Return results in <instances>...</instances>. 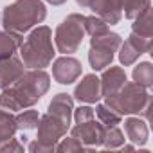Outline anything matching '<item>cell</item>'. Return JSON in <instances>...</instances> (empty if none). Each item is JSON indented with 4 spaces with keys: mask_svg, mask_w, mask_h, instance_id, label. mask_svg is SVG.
I'll use <instances>...</instances> for the list:
<instances>
[{
    "mask_svg": "<svg viewBox=\"0 0 153 153\" xmlns=\"http://www.w3.org/2000/svg\"><path fill=\"white\" fill-rule=\"evenodd\" d=\"M51 88V76L43 68H29L0 94V108L9 112L34 106Z\"/></svg>",
    "mask_w": 153,
    "mask_h": 153,
    "instance_id": "obj_1",
    "label": "cell"
},
{
    "mask_svg": "<svg viewBox=\"0 0 153 153\" xmlns=\"http://www.w3.org/2000/svg\"><path fill=\"white\" fill-rule=\"evenodd\" d=\"M47 16V7L42 0H15L2 11V25L6 31L20 33L42 24Z\"/></svg>",
    "mask_w": 153,
    "mask_h": 153,
    "instance_id": "obj_2",
    "label": "cell"
},
{
    "mask_svg": "<svg viewBox=\"0 0 153 153\" xmlns=\"http://www.w3.org/2000/svg\"><path fill=\"white\" fill-rule=\"evenodd\" d=\"M52 31L47 25H38L20 45V56L25 68H45L54 59Z\"/></svg>",
    "mask_w": 153,
    "mask_h": 153,
    "instance_id": "obj_3",
    "label": "cell"
},
{
    "mask_svg": "<svg viewBox=\"0 0 153 153\" xmlns=\"http://www.w3.org/2000/svg\"><path fill=\"white\" fill-rule=\"evenodd\" d=\"M105 105L108 108H112L114 112H117L119 115H149L151 110V96L148 94V88H144L142 85L135 83V81H126L123 85V88L110 96L105 97Z\"/></svg>",
    "mask_w": 153,
    "mask_h": 153,
    "instance_id": "obj_4",
    "label": "cell"
},
{
    "mask_svg": "<svg viewBox=\"0 0 153 153\" xmlns=\"http://www.w3.org/2000/svg\"><path fill=\"white\" fill-rule=\"evenodd\" d=\"M85 16L79 13H72L68 15L58 27L54 33V43L58 52L61 54H74L78 52V49L83 43L85 38Z\"/></svg>",
    "mask_w": 153,
    "mask_h": 153,
    "instance_id": "obj_5",
    "label": "cell"
},
{
    "mask_svg": "<svg viewBox=\"0 0 153 153\" xmlns=\"http://www.w3.org/2000/svg\"><path fill=\"white\" fill-rule=\"evenodd\" d=\"M38 135H36V140L49 146V148H54L58 140H61V137L67 135L70 124L65 123L63 119H59L58 115L47 112L45 115L40 117L38 121Z\"/></svg>",
    "mask_w": 153,
    "mask_h": 153,
    "instance_id": "obj_6",
    "label": "cell"
},
{
    "mask_svg": "<svg viewBox=\"0 0 153 153\" xmlns=\"http://www.w3.org/2000/svg\"><path fill=\"white\" fill-rule=\"evenodd\" d=\"M83 72V65L79 59H76L68 54L58 58L52 61V78L54 81H58L59 85H70L81 76Z\"/></svg>",
    "mask_w": 153,
    "mask_h": 153,
    "instance_id": "obj_7",
    "label": "cell"
},
{
    "mask_svg": "<svg viewBox=\"0 0 153 153\" xmlns=\"http://www.w3.org/2000/svg\"><path fill=\"white\" fill-rule=\"evenodd\" d=\"M70 135L76 137L87 148H97V146H103L105 126L94 119L85 121V123H76V126L70 130Z\"/></svg>",
    "mask_w": 153,
    "mask_h": 153,
    "instance_id": "obj_8",
    "label": "cell"
},
{
    "mask_svg": "<svg viewBox=\"0 0 153 153\" xmlns=\"http://www.w3.org/2000/svg\"><path fill=\"white\" fill-rule=\"evenodd\" d=\"M74 99H78L79 103H87V105H92V103H97L103 94H101V81L96 74H87L83 76V79L76 85L74 88Z\"/></svg>",
    "mask_w": 153,
    "mask_h": 153,
    "instance_id": "obj_9",
    "label": "cell"
},
{
    "mask_svg": "<svg viewBox=\"0 0 153 153\" xmlns=\"http://www.w3.org/2000/svg\"><path fill=\"white\" fill-rule=\"evenodd\" d=\"M90 9L108 25H115L123 18V0H94Z\"/></svg>",
    "mask_w": 153,
    "mask_h": 153,
    "instance_id": "obj_10",
    "label": "cell"
},
{
    "mask_svg": "<svg viewBox=\"0 0 153 153\" xmlns=\"http://www.w3.org/2000/svg\"><path fill=\"white\" fill-rule=\"evenodd\" d=\"M24 72H25V65L15 54L9 56V58L0 59V88L4 90L9 85H13Z\"/></svg>",
    "mask_w": 153,
    "mask_h": 153,
    "instance_id": "obj_11",
    "label": "cell"
},
{
    "mask_svg": "<svg viewBox=\"0 0 153 153\" xmlns=\"http://www.w3.org/2000/svg\"><path fill=\"white\" fill-rule=\"evenodd\" d=\"M99 81H101L103 97H110V96L117 94L123 88V85L126 83V72L123 67H110L103 72Z\"/></svg>",
    "mask_w": 153,
    "mask_h": 153,
    "instance_id": "obj_12",
    "label": "cell"
},
{
    "mask_svg": "<svg viewBox=\"0 0 153 153\" xmlns=\"http://www.w3.org/2000/svg\"><path fill=\"white\" fill-rule=\"evenodd\" d=\"M47 112L58 115L59 119H63L65 123L70 124L72 121V112H74V97L65 94V92H59L52 97V101L49 103V108Z\"/></svg>",
    "mask_w": 153,
    "mask_h": 153,
    "instance_id": "obj_13",
    "label": "cell"
},
{
    "mask_svg": "<svg viewBox=\"0 0 153 153\" xmlns=\"http://www.w3.org/2000/svg\"><path fill=\"white\" fill-rule=\"evenodd\" d=\"M124 131L131 140V144L135 146H144L148 142V137H149L148 124L139 117H128L124 121Z\"/></svg>",
    "mask_w": 153,
    "mask_h": 153,
    "instance_id": "obj_14",
    "label": "cell"
},
{
    "mask_svg": "<svg viewBox=\"0 0 153 153\" xmlns=\"http://www.w3.org/2000/svg\"><path fill=\"white\" fill-rule=\"evenodd\" d=\"M24 42V36L20 33H13V31H0V59L13 56L20 45Z\"/></svg>",
    "mask_w": 153,
    "mask_h": 153,
    "instance_id": "obj_15",
    "label": "cell"
},
{
    "mask_svg": "<svg viewBox=\"0 0 153 153\" xmlns=\"http://www.w3.org/2000/svg\"><path fill=\"white\" fill-rule=\"evenodd\" d=\"M123 43V38L114 33V31H105V33H99V34H92L90 36V47H99V49H106V51H119Z\"/></svg>",
    "mask_w": 153,
    "mask_h": 153,
    "instance_id": "obj_16",
    "label": "cell"
},
{
    "mask_svg": "<svg viewBox=\"0 0 153 153\" xmlns=\"http://www.w3.org/2000/svg\"><path fill=\"white\" fill-rule=\"evenodd\" d=\"M131 33L139 34V36H146L151 38L153 36V18H151V7H148L146 11H142L139 16L133 18L131 24Z\"/></svg>",
    "mask_w": 153,
    "mask_h": 153,
    "instance_id": "obj_17",
    "label": "cell"
},
{
    "mask_svg": "<svg viewBox=\"0 0 153 153\" xmlns=\"http://www.w3.org/2000/svg\"><path fill=\"white\" fill-rule=\"evenodd\" d=\"M112 61H114V52L112 51L99 49V47H90L88 63L94 70H105L108 65H112Z\"/></svg>",
    "mask_w": 153,
    "mask_h": 153,
    "instance_id": "obj_18",
    "label": "cell"
},
{
    "mask_svg": "<svg viewBox=\"0 0 153 153\" xmlns=\"http://www.w3.org/2000/svg\"><path fill=\"white\" fill-rule=\"evenodd\" d=\"M16 121H15V115L11 112H7L6 108L2 110L0 108V142H4L11 137H15L16 133Z\"/></svg>",
    "mask_w": 153,
    "mask_h": 153,
    "instance_id": "obj_19",
    "label": "cell"
},
{
    "mask_svg": "<svg viewBox=\"0 0 153 153\" xmlns=\"http://www.w3.org/2000/svg\"><path fill=\"white\" fill-rule=\"evenodd\" d=\"M131 76H133V81L135 83L142 85L144 88H149L153 85V65L149 61H142L137 67H133Z\"/></svg>",
    "mask_w": 153,
    "mask_h": 153,
    "instance_id": "obj_20",
    "label": "cell"
},
{
    "mask_svg": "<svg viewBox=\"0 0 153 153\" xmlns=\"http://www.w3.org/2000/svg\"><path fill=\"white\" fill-rule=\"evenodd\" d=\"M148 7H151V0H123V11L128 20H133Z\"/></svg>",
    "mask_w": 153,
    "mask_h": 153,
    "instance_id": "obj_21",
    "label": "cell"
},
{
    "mask_svg": "<svg viewBox=\"0 0 153 153\" xmlns=\"http://www.w3.org/2000/svg\"><path fill=\"white\" fill-rule=\"evenodd\" d=\"M96 114H97L99 123H101L105 128H108V126H117V124H121V119H123V115H119L117 112H114V110L108 108L106 105H97V106H96Z\"/></svg>",
    "mask_w": 153,
    "mask_h": 153,
    "instance_id": "obj_22",
    "label": "cell"
},
{
    "mask_svg": "<svg viewBox=\"0 0 153 153\" xmlns=\"http://www.w3.org/2000/svg\"><path fill=\"white\" fill-rule=\"evenodd\" d=\"M124 133L117 126H108L105 128V137H103V146L106 149H115L124 144Z\"/></svg>",
    "mask_w": 153,
    "mask_h": 153,
    "instance_id": "obj_23",
    "label": "cell"
},
{
    "mask_svg": "<svg viewBox=\"0 0 153 153\" xmlns=\"http://www.w3.org/2000/svg\"><path fill=\"white\" fill-rule=\"evenodd\" d=\"M16 128L18 130H34L40 121V114L36 110H24L18 115H15Z\"/></svg>",
    "mask_w": 153,
    "mask_h": 153,
    "instance_id": "obj_24",
    "label": "cell"
},
{
    "mask_svg": "<svg viewBox=\"0 0 153 153\" xmlns=\"http://www.w3.org/2000/svg\"><path fill=\"white\" fill-rule=\"evenodd\" d=\"M119 61L124 65V67H130V65H133L137 59H139V56H140V51L130 42V40H126L124 43H121V47H119Z\"/></svg>",
    "mask_w": 153,
    "mask_h": 153,
    "instance_id": "obj_25",
    "label": "cell"
},
{
    "mask_svg": "<svg viewBox=\"0 0 153 153\" xmlns=\"http://www.w3.org/2000/svg\"><path fill=\"white\" fill-rule=\"evenodd\" d=\"M90 151L92 148H87L85 144H81L76 137H67L63 139L61 137V142L58 140L56 146H54V151H59V153H70V151Z\"/></svg>",
    "mask_w": 153,
    "mask_h": 153,
    "instance_id": "obj_26",
    "label": "cell"
},
{
    "mask_svg": "<svg viewBox=\"0 0 153 153\" xmlns=\"http://www.w3.org/2000/svg\"><path fill=\"white\" fill-rule=\"evenodd\" d=\"M83 25H85V33H88L90 36H92V34H99V33H105V31H108V24H106L103 18H99L97 15L85 16V22H83Z\"/></svg>",
    "mask_w": 153,
    "mask_h": 153,
    "instance_id": "obj_27",
    "label": "cell"
},
{
    "mask_svg": "<svg viewBox=\"0 0 153 153\" xmlns=\"http://www.w3.org/2000/svg\"><path fill=\"white\" fill-rule=\"evenodd\" d=\"M128 40H130V42H131L139 51H140V54H146V52H149V51H151V43H153V42H151V38L139 36V34H133V33H131V34L128 36Z\"/></svg>",
    "mask_w": 153,
    "mask_h": 153,
    "instance_id": "obj_28",
    "label": "cell"
},
{
    "mask_svg": "<svg viewBox=\"0 0 153 153\" xmlns=\"http://www.w3.org/2000/svg\"><path fill=\"white\" fill-rule=\"evenodd\" d=\"M72 114H74V121L76 123H85V121L94 119V108H90V106H79V108H76Z\"/></svg>",
    "mask_w": 153,
    "mask_h": 153,
    "instance_id": "obj_29",
    "label": "cell"
},
{
    "mask_svg": "<svg viewBox=\"0 0 153 153\" xmlns=\"http://www.w3.org/2000/svg\"><path fill=\"white\" fill-rule=\"evenodd\" d=\"M11 153V151H16V153H22L24 151V146L15 139V137H11V139H7V140H4V142H0V153Z\"/></svg>",
    "mask_w": 153,
    "mask_h": 153,
    "instance_id": "obj_30",
    "label": "cell"
},
{
    "mask_svg": "<svg viewBox=\"0 0 153 153\" xmlns=\"http://www.w3.org/2000/svg\"><path fill=\"white\" fill-rule=\"evenodd\" d=\"M29 151L31 153H51V151H54V148H49V146H45L38 140H33L29 144Z\"/></svg>",
    "mask_w": 153,
    "mask_h": 153,
    "instance_id": "obj_31",
    "label": "cell"
},
{
    "mask_svg": "<svg viewBox=\"0 0 153 153\" xmlns=\"http://www.w3.org/2000/svg\"><path fill=\"white\" fill-rule=\"evenodd\" d=\"M92 2H94V0H76V4H78V6H81V7H90L92 6Z\"/></svg>",
    "mask_w": 153,
    "mask_h": 153,
    "instance_id": "obj_32",
    "label": "cell"
},
{
    "mask_svg": "<svg viewBox=\"0 0 153 153\" xmlns=\"http://www.w3.org/2000/svg\"><path fill=\"white\" fill-rule=\"evenodd\" d=\"M121 148H123V151H133L135 149V144H123Z\"/></svg>",
    "mask_w": 153,
    "mask_h": 153,
    "instance_id": "obj_33",
    "label": "cell"
},
{
    "mask_svg": "<svg viewBox=\"0 0 153 153\" xmlns=\"http://www.w3.org/2000/svg\"><path fill=\"white\" fill-rule=\"evenodd\" d=\"M45 2H49V4H52V6H61V4L67 2V0H45Z\"/></svg>",
    "mask_w": 153,
    "mask_h": 153,
    "instance_id": "obj_34",
    "label": "cell"
}]
</instances>
